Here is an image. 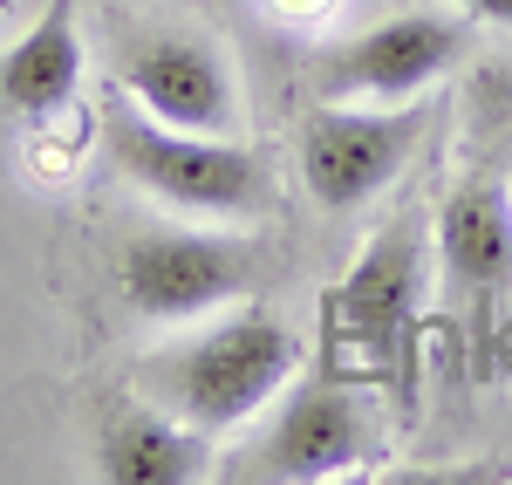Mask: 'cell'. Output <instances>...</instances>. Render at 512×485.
<instances>
[{"label":"cell","mask_w":512,"mask_h":485,"mask_svg":"<svg viewBox=\"0 0 512 485\" xmlns=\"http://www.w3.org/2000/svg\"><path fill=\"white\" fill-rule=\"evenodd\" d=\"M96 472L110 485H192L212 472V431H198L171 410L130 404L96 438Z\"/></svg>","instance_id":"10"},{"label":"cell","mask_w":512,"mask_h":485,"mask_svg":"<svg viewBox=\"0 0 512 485\" xmlns=\"http://www.w3.org/2000/svg\"><path fill=\"white\" fill-rule=\"evenodd\" d=\"M362 383L349 376H308L294 383V397H280V410L267 417V431L246 445V458H233V479H267V485H315L342 479L376 451V424L355 397Z\"/></svg>","instance_id":"5"},{"label":"cell","mask_w":512,"mask_h":485,"mask_svg":"<svg viewBox=\"0 0 512 485\" xmlns=\"http://www.w3.org/2000/svg\"><path fill=\"white\" fill-rule=\"evenodd\" d=\"M451 7H465L472 21H499V28H512V0H451Z\"/></svg>","instance_id":"12"},{"label":"cell","mask_w":512,"mask_h":485,"mask_svg":"<svg viewBox=\"0 0 512 485\" xmlns=\"http://www.w3.org/2000/svg\"><path fill=\"white\" fill-rule=\"evenodd\" d=\"M472 48V28L451 14H390L376 28L342 41L315 69L321 103H417L444 69H458V55Z\"/></svg>","instance_id":"7"},{"label":"cell","mask_w":512,"mask_h":485,"mask_svg":"<svg viewBox=\"0 0 512 485\" xmlns=\"http://www.w3.org/2000/svg\"><path fill=\"white\" fill-rule=\"evenodd\" d=\"M123 96L144 117L198 137H239V89L226 76V55L198 35H144L123 55Z\"/></svg>","instance_id":"8"},{"label":"cell","mask_w":512,"mask_h":485,"mask_svg":"<svg viewBox=\"0 0 512 485\" xmlns=\"http://www.w3.org/2000/svg\"><path fill=\"white\" fill-rule=\"evenodd\" d=\"M103 144L130 185H144L151 199L178 205V212L246 219V212H267V199H274L267 164L253 151H239V137L171 130V123L144 117L137 103H123V89L103 103Z\"/></svg>","instance_id":"3"},{"label":"cell","mask_w":512,"mask_h":485,"mask_svg":"<svg viewBox=\"0 0 512 485\" xmlns=\"http://www.w3.org/2000/svg\"><path fill=\"white\" fill-rule=\"evenodd\" d=\"M301 369V342L294 328L274 322L267 308H239L219 328H205L198 342L171 349L164 363H151V390L171 417H185L198 431H233L246 417L274 404Z\"/></svg>","instance_id":"2"},{"label":"cell","mask_w":512,"mask_h":485,"mask_svg":"<svg viewBox=\"0 0 512 485\" xmlns=\"http://www.w3.org/2000/svg\"><path fill=\"white\" fill-rule=\"evenodd\" d=\"M417 315H424V233L390 219L355 253V267L321 294V342L328 376L383 383L410 397L417 383Z\"/></svg>","instance_id":"1"},{"label":"cell","mask_w":512,"mask_h":485,"mask_svg":"<svg viewBox=\"0 0 512 485\" xmlns=\"http://www.w3.org/2000/svg\"><path fill=\"white\" fill-rule=\"evenodd\" d=\"M431 130V103H315L301 117V185L321 212H362Z\"/></svg>","instance_id":"4"},{"label":"cell","mask_w":512,"mask_h":485,"mask_svg":"<svg viewBox=\"0 0 512 485\" xmlns=\"http://www.w3.org/2000/svg\"><path fill=\"white\" fill-rule=\"evenodd\" d=\"M82 82V35H76V0H48L35 28L0 55V96L21 117H55Z\"/></svg>","instance_id":"11"},{"label":"cell","mask_w":512,"mask_h":485,"mask_svg":"<svg viewBox=\"0 0 512 485\" xmlns=\"http://www.w3.org/2000/svg\"><path fill=\"white\" fill-rule=\"evenodd\" d=\"M437 267L478 322L512 287V199L492 178H465L437 205Z\"/></svg>","instance_id":"9"},{"label":"cell","mask_w":512,"mask_h":485,"mask_svg":"<svg viewBox=\"0 0 512 485\" xmlns=\"http://www.w3.org/2000/svg\"><path fill=\"white\" fill-rule=\"evenodd\" d=\"M260 281V253L219 233H137L117 260L123 308L144 322H192L212 315Z\"/></svg>","instance_id":"6"},{"label":"cell","mask_w":512,"mask_h":485,"mask_svg":"<svg viewBox=\"0 0 512 485\" xmlns=\"http://www.w3.org/2000/svg\"><path fill=\"white\" fill-rule=\"evenodd\" d=\"M0 7H7V0H0Z\"/></svg>","instance_id":"13"}]
</instances>
